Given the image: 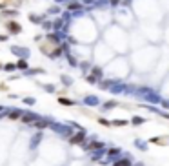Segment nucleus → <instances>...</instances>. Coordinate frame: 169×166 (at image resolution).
Instances as JSON below:
<instances>
[{"instance_id":"obj_1","label":"nucleus","mask_w":169,"mask_h":166,"mask_svg":"<svg viewBox=\"0 0 169 166\" xmlns=\"http://www.w3.org/2000/svg\"><path fill=\"white\" fill-rule=\"evenodd\" d=\"M11 53L18 55V57H22V59H28L29 50H28V47H20V46H11Z\"/></svg>"},{"instance_id":"obj_13","label":"nucleus","mask_w":169,"mask_h":166,"mask_svg":"<svg viewBox=\"0 0 169 166\" xmlns=\"http://www.w3.org/2000/svg\"><path fill=\"white\" fill-rule=\"evenodd\" d=\"M60 104H64V106H71L73 102H71V101H67V99H60Z\"/></svg>"},{"instance_id":"obj_3","label":"nucleus","mask_w":169,"mask_h":166,"mask_svg":"<svg viewBox=\"0 0 169 166\" xmlns=\"http://www.w3.org/2000/svg\"><path fill=\"white\" fill-rule=\"evenodd\" d=\"M45 20V15L42 17V15H29V22H33V24H42Z\"/></svg>"},{"instance_id":"obj_4","label":"nucleus","mask_w":169,"mask_h":166,"mask_svg":"<svg viewBox=\"0 0 169 166\" xmlns=\"http://www.w3.org/2000/svg\"><path fill=\"white\" fill-rule=\"evenodd\" d=\"M22 117H24V119H22L24 122H36V119H38V117H36V115H33V113H24Z\"/></svg>"},{"instance_id":"obj_11","label":"nucleus","mask_w":169,"mask_h":166,"mask_svg":"<svg viewBox=\"0 0 169 166\" xmlns=\"http://www.w3.org/2000/svg\"><path fill=\"white\" fill-rule=\"evenodd\" d=\"M15 15H18L16 11H4L2 13V17H15Z\"/></svg>"},{"instance_id":"obj_8","label":"nucleus","mask_w":169,"mask_h":166,"mask_svg":"<svg viewBox=\"0 0 169 166\" xmlns=\"http://www.w3.org/2000/svg\"><path fill=\"white\" fill-rule=\"evenodd\" d=\"M16 68H18V69H26V68H28V62H26V59H20V60L16 62Z\"/></svg>"},{"instance_id":"obj_14","label":"nucleus","mask_w":169,"mask_h":166,"mask_svg":"<svg viewBox=\"0 0 169 166\" xmlns=\"http://www.w3.org/2000/svg\"><path fill=\"white\" fill-rule=\"evenodd\" d=\"M4 68H6L7 71H11V69H15V68H16V64H6Z\"/></svg>"},{"instance_id":"obj_15","label":"nucleus","mask_w":169,"mask_h":166,"mask_svg":"<svg viewBox=\"0 0 169 166\" xmlns=\"http://www.w3.org/2000/svg\"><path fill=\"white\" fill-rule=\"evenodd\" d=\"M116 164H118V166H127V164H129V162H127V161H118V162H116Z\"/></svg>"},{"instance_id":"obj_16","label":"nucleus","mask_w":169,"mask_h":166,"mask_svg":"<svg viewBox=\"0 0 169 166\" xmlns=\"http://www.w3.org/2000/svg\"><path fill=\"white\" fill-rule=\"evenodd\" d=\"M6 38H7V35H0V42H4Z\"/></svg>"},{"instance_id":"obj_7","label":"nucleus","mask_w":169,"mask_h":166,"mask_svg":"<svg viewBox=\"0 0 169 166\" xmlns=\"http://www.w3.org/2000/svg\"><path fill=\"white\" fill-rule=\"evenodd\" d=\"M84 139V131H80L78 135H75V137H71V142H73V144H77V142H80Z\"/></svg>"},{"instance_id":"obj_12","label":"nucleus","mask_w":169,"mask_h":166,"mask_svg":"<svg viewBox=\"0 0 169 166\" xmlns=\"http://www.w3.org/2000/svg\"><path fill=\"white\" fill-rule=\"evenodd\" d=\"M36 126L38 128H45L47 126V121H36Z\"/></svg>"},{"instance_id":"obj_2","label":"nucleus","mask_w":169,"mask_h":166,"mask_svg":"<svg viewBox=\"0 0 169 166\" xmlns=\"http://www.w3.org/2000/svg\"><path fill=\"white\" fill-rule=\"evenodd\" d=\"M6 28L9 29L11 35H18V33L22 31V26H20L18 22H7V24H6Z\"/></svg>"},{"instance_id":"obj_9","label":"nucleus","mask_w":169,"mask_h":166,"mask_svg":"<svg viewBox=\"0 0 169 166\" xmlns=\"http://www.w3.org/2000/svg\"><path fill=\"white\" fill-rule=\"evenodd\" d=\"M58 11H60V8H58V6H53V8L47 9V13H49V15H57Z\"/></svg>"},{"instance_id":"obj_5","label":"nucleus","mask_w":169,"mask_h":166,"mask_svg":"<svg viewBox=\"0 0 169 166\" xmlns=\"http://www.w3.org/2000/svg\"><path fill=\"white\" fill-rule=\"evenodd\" d=\"M80 8H82V4H80V2H71V4L67 6V9H69V11H77V9H80Z\"/></svg>"},{"instance_id":"obj_17","label":"nucleus","mask_w":169,"mask_h":166,"mask_svg":"<svg viewBox=\"0 0 169 166\" xmlns=\"http://www.w3.org/2000/svg\"><path fill=\"white\" fill-rule=\"evenodd\" d=\"M109 2H111V4H113V6H116V4H118V2H120V0H109Z\"/></svg>"},{"instance_id":"obj_18","label":"nucleus","mask_w":169,"mask_h":166,"mask_svg":"<svg viewBox=\"0 0 169 166\" xmlns=\"http://www.w3.org/2000/svg\"><path fill=\"white\" fill-rule=\"evenodd\" d=\"M6 8V4H0V9H4Z\"/></svg>"},{"instance_id":"obj_10","label":"nucleus","mask_w":169,"mask_h":166,"mask_svg":"<svg viewBox=\"0 0 169 166\" xmlns=\"http://www.w3.org/2000/svg\"><path fill=\"white\" fill-rule=\"evenodd\" d=\"M42 28H44V29H53V24H51V22H45V20H44V22H42Z\"/></svg>"},{"instance_id":"obj_6","label":"nucleus","mask_w":169,"mask_h":166,"mask_svg":"<svg viewBox=\"0 0 169 166\" xmlns=\"http://www.w3.org/2000/svg\"><path fill=\"white\" fill-rule=\"evenodd\" d=\"M22 115H24V113L16 110V111H11V113H9V119H11V121H16V119H20Z\"/></svg>"}]
</instances>
